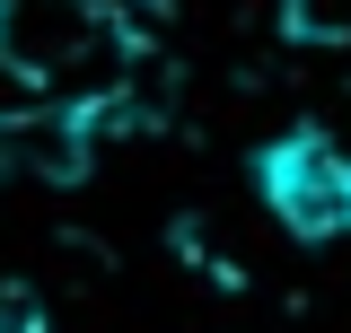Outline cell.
<instances>
[{
  "label": "cell",
  "mask_w": 351,
  "mask_h": 333,
  "mask_svg": "<svg viewBox=\"0 0 351 333\" xmlns=\"http://www.w3.org/2000/svg\"><path fill=\"white\" fill-rule=\"evenodd\" d=\"M0 333H44V298L27 290V281H9V290H0Z\"/></svg>",
  "instance_id": "4"
},
{
  "label": "cell",
  "mask_w": 351,
  "mask_h": 333,
  "mask_svg": "<svg viewBox=\"0 0 351 333\" xmlns=\"http://www.w3.org/2000/svg\"><path fill=\"white\" fill-rule=\"evenodd\" d=\"M132 27L114 0H0V79L36 106H114Z\"/></svg>",
  "instance_id": "1"
},
{
  "label": "cell",
  "mask_w": 351,
  "mask_h": 333,
  "mask_svg": "<svg viewBox=\"0 0 351 333\" xmlns=\"http://www.w3.org/2000/svg\"><path fill=\"white\" fill-rule=\"evenodd\" d=\"M281 27L299 44H351V0H281Z\"/></svg>",
  "instance_id": "3"
},
{
  "label": "cell",
  "mask_w": 351,
  "mask_h": 333,
  "mask_svg": "<svg viewBox=\"0 0 351 333\" xmlns=\"http://www.w3.org/2000/svg\"><path fill=\"white\" fill-rule=\"evenodd\" d=\"M255 202L272 210L281 237L299 246H343L351 237V140L325 123H290L255 149Z\"/></svg>",
  "instance_id": "2"
}]
</instances>
